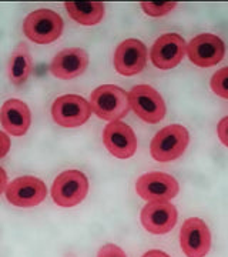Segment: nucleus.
I'll return each mask as SVG.
<instances>
[{
  "label": "nucleus",
  "instance_id": "10",
  "mask_svg": "<svg viewBox=\"0 0 228 257\" xmlns=\"http://www.w3.org/2000/svg\"><path fill=\"white\" fill-rule=\"evenodd\" d=\"M187 55V43L177 33H165L154 42L150 50V59L160 70H170L181 63Z\"/></svg>",
  "mask_w": 228,
  "mask_h": 257
},
{
  "label": "nucleus",
  "instance_id": "11",
  "mask_svg": "<svg viewBox=\"0 0 228 257\" xmlns=\"http://www.w3.org/2000/svg\"><path fill=\"white\" fill-rule=\"evenodd\" d=\"M47 196V187L43 180L33 176H23L15 179L6 187V199L18 207H35Z\"/></svg>",
  "mask_w": 228,
  "mask_h": 257
},
{
  "label": "nucleus",
  "instance_id": "25",
  "mask_svg": "<svg viewBox=\"0 0 228 257\" xmlns=\"http://www.w3.org/2000/svg\"><path fill=\"white\" fill-rule=\"evenodd\" d=\"M143 257H170L167 253H164L163 250H157V248H153V250H148L147 253L143 254Z\"/></svg>",
  "mask_w": 228,
  "mask_h": 257
},
{
  "label": "nucleus",
  "instance_id": "21",
  "mask_svg": "<svg viewBox=\"0 0 228 257\" xmlns=\"http://www.w3.org/2000/svg\"><path fill=\"white\" fill-rule=\"evenodd\" d=\"M97 257H127L123 248H120L116 244H106L99 250Z\"/></svg>",
  "mask_w": 228,
  "mask_h": 257
},
{
  "label": "nucleus",
  "instance_id": "4",
  "mask_svg": "<svg viewBox=\"0 0 228 257\" xmlns=\"http://www.w3.org/2000/svg\"><path fill=\"white\" fill-rule=\"evenodd\" d=\"M130 109L136 113L137 117L148 124H157L164 119L165 107L164 99L154 87L148 84H137L128 92Z\"/></svg>",
  "mask_w": 228,
  "mask_h": 257
},
{
  "label": "nucleus",
  "instance_id": "22",
  "mask_svg": "<svg viewBox=\"0 0 228 257\" xmlns=\"http://www.w3.org/2000/svg\"><path fill=\"white\" fill-rule=\"evenodd\" d=\"M217 135H218L219 142L228 147V116L219 120L218 126H217Z\"/></svg>",
  "mask_w": 228,
  "mask_h": 257
},
{
  "label": "nucleus",
  "instance_id": "8",
  "mask_svg": "<svg viewBox=\"0 0 228 257\" xmlns=\"http://www.w3.org/2000/svg\"><path fill=\"white\" fill-rule=\"evenodd\" d=\"M178 219V211L171 202L155 200L147 202L141 209L140 221L143 227L151 234H167L175 227Z\"/></svg>",
  "mask_w": 228,
  "mask_h": 257
},
{
  "label": "nucleus",
  "instance_id": "2",
  "mask_svg": "<svg viewBox=\"0 0 228 257\" xmlns=\"http://www.w3.org/2000/svg\"><path fill=\"white\" fill-rule=\"evenodd\" d=\"M190 143V133L181 124H170L155 133L150 143L151 157L160 162L167 163L182 156Z\"/></svg>",
  "mask_w": 228,
  "mask_h": 257
},
{
  "label": "nucleus",
  "instance_id": "13",
  "mask_svg": "<svg viewBox=\"0 0 228 257\" xmlns=\"http://www.w3.org/2000/svg\"><path fill=\"white\" fill-rule=\"evenodd\" d=\"M114 69L121 76H136L144 70L147 63V47L141 40L127 39L114 52Z\"/></svg>",
  "mask_w": 228,
  "mask_h": 257
},
{
  "label": "nucleus",
  "instance_id": "9",
  "mask_svg": "<svg viewBox=\"0 0 228 257\" xmlns=\"http://www.w3.org/2000/svg\"><path fill=\"white\" fill-rule=\"evenodd\" d=\"M180 246L185 257H205L211 248V233L207 223L190 217L180 230Z\"/></svg>",
  "mask_w": 228,
  "mask_h": 257
},
{
  "label": "nucleus",
  "instance_id": "16",
  "mask_svg": "<svg viewBox=\"0 0 228 257\" xmlns=\"http://www.w3.org/2000/svg\"><path fill=\"white\" fill-rule=\"evenodd\" d=\"M0 123L12 136H25L32 123V113L23 100L9 99L0 109Z\"/></svg>",
  "mask_w": 228,
  "mask_h": 257
},
{
  "label": "nucleus",
  "instance_id": "14",
  "mask_svg": "<svg viewBox=\"0 0 228 257\" xmlns=\"http://www.w3.org/2000/svg\"><path fill=\"white\" fill-rule=\"evenodd\" d=\"M103 143L117 159H130L137 150V138L133 128L124 121H110L103 130Z\"/></svg>",
  "mask_w": 228,
  "mask_h": 257
},
{
  "label": "nucleus",
  "instance_id": "24",
  "mask_svg": "<svg viewBox=\"0 0 228 257\" xmlns=\"http://www.w3.org/2000/svg\"><path fill=\"white\" fill-rule=\"evenodd\" d=\"M6 187H8V175H6L5 169L0 167V194L6 192Z\"/></svg>",
  "mask_w": 228,
  "mask_h": 257
},
{
  "label": "nucleus",
  "instance_id": "7",
  "mask_svg": "<svg viewBox=\"0 0 228 257\" xmlns=\"http://www.w3.org/2000/svg\"><path fill=\"white\" fill-rule=\"evenodd\" d=\"M136 192L143 200L147 202H170L180 192V184L171 175L163 172H150L138 177Z\"/></svg>",
  "mask_w": 228,
  "mask_h": 257
},
{
  "label": "nucleus",
  "instance_id": "20",
  "mask_svg": "<svg viewBox=\"0 0 228 257\" xmlns=\"http://www.w3.org/2000/svg\"><path fill=\"white\" fill-rule=\"evenodd\" d=\"M177 3L175 2H141V9L144 10V13H147L148 16L153 18H161L168 15L171 10L175 9Z\"/></svg>",
  "mask_w": 228,
  "mask_h": 257
},
{
  "label": "nucleus",
  "instance_id": "1",
  "mask_svg": "<svg viewBox=\"0 0 228 257\" xmlns=\"http://www.w3.org/2000/svg\"><path fill=\"white\" fill-rule=\"evenodd\" d=\"M91 111L103 120L117 121L127 116L130 109L128 93L114 84H103L90 96Z\"/></svg>",
  "mask_w": 228,
  "mask_h": 257
},
{
  "label": "nucleus",
  "instance_id": "6",
  "mask_svg": "<svg viewBox=\"0 0 228 257\" xmlns=\"http://www.w3.org/2000/svg\"><path fill=\"white\" fill-rule=\"evenodd\" d=\"M52 116L62 127H79L90 119V103L77 94H64L53 103Z\"/></svg>",
  "mask_w": 228,
  "mask_h": 257
},
{
  "label": "nucleus",
  "instance_id": "15",
  "mask_svg": "<svg viewBox=\"0 0 228 257\" xmlns=\"http://www.w3.org/2000/svg\"><path fill=\"white\" fill-rule=\"evenodd\" d=\"M89 66V55L80 47H69L57 53L50 63L52 74L62 80H72L82 76Z\"/></svg>",
  "mask_w": 228,
  "mask_h": 257
},
{
  "label": "nucleus",
  "instance_id": "17",
  "mask_svg": "<svg viewBox=\"0 0 228 257\" xmlns=\"http://www.w3.org/2000/svg\"><path fill=\"white\" fill-rule=\"evenodd\" d=\"M32 69H33V62L30 56V49L28 43L20 42L10 56L9 80L15 86H22L29 79Z\"/></svg>",
  "mask_w": 228,
  "mask_h": 257
},
{
  "label": "nucleus",
  "instance_id": "18",
  "mask_svg": "<svg viewBox=\"0 0 228 257\" xmlns=\"http://www.w3.org/2000/svg\"><path fill=\"white\" fill-rule=\"evenodd\" d=\"M69 16L83 26H93L104 18V5L101 2H66Z\"/></svg>",
  "mask_w": 228,
  "mask_h": 257
},
{
  "label": "nucleus",
  "instance_id": "3",
  "mask_svg": "<svg viewBox=\"0 0 228 257\" xmlns=\"http://www.w3.org/2000/svg\"><path fill=\"white\" fill-rule=\"evenodd\" d=\"M63 26V19L59 13L50 9H39L25 19L23 32L29 40L37 45H49L62 36Z\"/></svg>",
  "mask_w": 228,
  "mask_h": 257
},
{
  "label": "nucleus",
  "instance_id": "5",
  "mask_svg": "<svg viewBox=\"0 0 228 257\" xmlns=\"http://www.w3.org/2000/svg\"><path fill=\"white\" fill-rule=\"evenodd\" d=\"M89 193V179L80 170H66L57 176L52 186L53 202L60 207H73Z\"/></svg>",
  "mask_w": 228,
  "mask_h": 257
},
{
  "label": "nucleus",
  "instance_id": "23",
  "mask_svg": "<svg viewBox=\"0 0 228 257\" xmlns=\"http://www.w3.org/2000/svg\"><path fill=\"white\" fill-rule=\"evenodd\" d=\"M10 150V139L5 132H0V159L6 156Z\"/></svg>",
  "mask_w": 228,
  "mask_h": 257
},
{
  "label": "nucleus",
  "instance_id": "12",
  "mask_svg": "<svg viewBox=\"0 0 228 257\" xmlns=\"http://www.w3.org/2000/svg\"><path fill=\"white\" fill-rule=\"evenodd\" d=\"M187 56L198 67H212L225 56V45L215 35L201 33L187 45Z\"/></svg>",
  "mask_w": 228,
  "mask_h": 257
},
{
  "label": "nucleus",
  "instance_id": "19",
  "mask_svg": "<svg viewBox=\"0 0 228 257\" xmlns=\"http://www.w3.org/2000/svg\"><path fill=\"white\" fill-rule=\"evenodd\" d=\"M211 90L222 99H228V67L219 69L210 80Z\"/></svg>",
  "mask_w": 228,
  "mask_h": 257
}]
</instances>
